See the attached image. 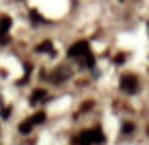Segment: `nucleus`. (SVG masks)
Segmentation results:
<instances>
[{"mask_svg": "<svg viewBox=\"0 0 149 145\" xmlns=\"http://www.w3.org/2000/svg\"><path fill=\"white\" fill-rule=\"evenodd\" d=\"M120 88H123V92H127V94H135V92L139 90V82H137V78H135L133 74H125V76L120 78Z\"/></svg>", "mask_w": 149, "mask_h": 145, "instance_id": "f257e3e1", "label": "nucleus"}, {"mask_svg": "<svg viewBox=\"0 0 149 145\" xmlns=\"http://www.w3.org/2000/svg\"><path fill=\"white\" fill-rule=\"evenodd\" d=\"M88 49H90V43H88V41H78V43H74V45L68 49V57L78 59V57H82Z\"/></svg>", "mask_w": 149, "mask_h": 145, "instance_id": "f03ea898", "label": "nucleus"}, {"mask_svg": "<svg viewBox=\"0 0 149 145\" xmlns=\"http://www.w3.org/2000/svg\"><path fill=\"white\" fill-rule=\"evenodd\" d=\"M37 53H51V55H55L53 43H51V41H43V43H39V45H37Z\"/></svg>", "mask_w": 149, "mask_h": 145, "instance_id": "7ed1b4c3", "label": "nucleus"}, {"mask_svg": "<svg viewBox=\"0 0 149 145\" xmlns=\"http://www.w3.org/2000/svg\"><path fill=\"white\" fill-rule=\"evenodd\" d=\"M88 133H90V143H96V145L104 143V135H102L100 129H94V131H88Z\"/></svg>", "mask_w": 149, "mask_h": 145, "instance_id": "20e7f679", "label": "nucleus"}, {"mask_svg": "<svg viewBox=\"0 0 149 145\" xmlns=\"http://www.w3.org/2000/svg\"><path fill=\"white\" fill-rule=\"evenodd\" d=\"M82 63H84V68H88V70H92V68H94V55L90 53V49L82 55Z\"/></svg>", "mask_w": 149, "mask_h": 145, "instance_id": "39448f33", "label": "nucleus"}, {"mask_svg": "<svg viewBox=\"0 0 149 145\" xmlns=\"http://www.w3.org/2000/svg\"><path fill=\"white\" fill-rule=\"evenodd\" d=\"M10 25H13V19L10 17H2L0 19V33H6L10 29Z\"/></svg>", "mask_w": 149, "mask_h": 145, "instance_id": "423d86ee", "label": "nucleus"}, {"mask_svg": "<svg viewBox=\"0 0 149 145\" xmlns=\"http://www.w3.org/2000/svg\"><path fill=\"white\" fill-rule=\"evenodd\" d=\"M45 96H47V92H45V90H35V92L31 94V104L41 102V98H45Z\"/></svg>", "mask_w": 149, "mask_h": 145, "instance_id": "0eeeda50", "label": "nucleus"}, {"mask_svg": "<svg viewBox=\"0 0 149 145\" xmlns=\"http://www.w3.org/2000/svg\"><path fill=\"white\" fill-rule=\"evenodd\" d=\"M33 127H35V125H33V123H31V119H29V121H25V123H21V127H19V131H21L23 135H29Z\"/></svg>", "mask_w": 149, "mask_h": 145, "instance_id": "6e6552de", "label": "nucleus"}, {"mask_svg": "<svg viewBox=\"0 0 149 145\" xmlns=\"http://www.w3.org/2000/svg\"><path fill=\"white\" fill-rule=\"evenodd\" d=\"M65 78H70V72H68V70H59V72L53 76V82H63Z\"/></svg>", "mask_w": 149, "mask_h": 145, "instance_id": "1a4fd4ad", "label": "nucleus"}, {"mask_svg": "<svg viewBox=\"0 0 149 145\" xmlns=\"http://www.w3.org/2000/svg\"><path fill=\"white\" fill-rule=\"evenodd\" d=\"M43 121H45V112H37V114H33V119H31L33 125H41Z\"/></svg>", "mask_w": 149, "mask_h": 145, "instance_id": "9d476101", "label": "nucleus"}, {"mask_svg": "<svg viewBox=\"0 0 149 145\" xmlns=\"http://www.w3.org/2000/svg\"><path fill=\"white\" fill-rule=\"evenodd\" d=\"M133 131H135V125H133V123H125V125H123V133H125V135H131Z\"/></svg>", "mask_w": 149, "mask_h": 145, "instance_id": "9b49d317", "label": "nucleus"}, {"mask_svg": "<svg viewBox=\"0 0 149 145\" xmlns=\"http://www.w3.org/2000/svg\"><path fill=\"white\" fill-rule=\"evenodd\" d=\"M31 21L37 25V23H43V19H41V15L37 13V10H31Z\"/></svg>", "mask_w": 149, "mask_h": 145, "instance_id": "f8f14e48", "label": "nucleus"}, {"mask_svg": "<svg viewBox=\"0 0 149 145\" xmlns=\"http://www.w3.org/2000/svg\"><path fill=\"white\" fill-rule=\"evenodd\" d=\"M8 41H10V37L6 33H0V45H8Z\"/></svg>", "mask_w": 149, "mask_h": 145, "instance_id": "ddd939ff", "label": "nucleus"}, {"mask_svg": "<svg viewBox=\"0 0 149 145\" xmlns=\"http://www.w3.org/2000/svg\"><path fill=\"white\" fill-rule=\"evenodd\" d=\"M0 114H2V119H8V114H10V108H2V110H0Z\"/></svg>", "mask_w": 149, "mask_h": 145, "instance_id": "4468645a", "label": "nucleus"}, {"mask_svg": "<svg viewBox=\"0 0 149 145\" xmlns=\"http://www.w3.org/2000/svg\"><path fill=\"white\" fill-rule=\"evenodd\" d=\"M125 59H127V57H125V55H116V57H114V63H116V66H118V63H123V61H125Z\"/></svg>", "mask_w": 149, "mask_h": 145, "instance_id": "2eb2a0df", "label": "nucleus"}]
</instances>
